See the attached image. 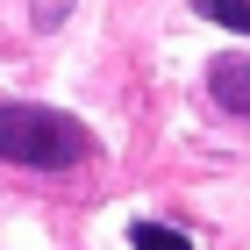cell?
Listing matches in <instances>:
<instances>
[{
	"label": "cell",
	"instance_id": "cell-1",
	"mask_svg": "<svg viewBox=\"0 0 250 250\" xmlns=\"http://www.w3.org/2000/svg\"><path fill=\"white\" fill-rule=\"evenodd\" d=\"M93 157V136L86 122L58 115V107H29V100H7L0 107V165H29V172H72Z\"/></svg>",
	"mask_w": 250,
	"mask_h": 250
},
{
	"label": "cell",
	"instance_id": "cell-2",
	"mask_svg": "<svg viewBox=\"0 0 250 250\" xmlns=\"http://www.w3.org/2000/svg\"><path fill=\"white\" fill-rule=\"evenodd\" d=\"M208 86H214V107H229V115H250V58H214V72H208Z\"/></svg>",
	"mask_w": 250,
	"mask_h": 250
},
{
	"label": "cell",
	"instance_id": "cell-3",
	"mask_svg": "<svg viewBox=\"0 0 250 250\" xmlns=\"http://www.w3.org/2000/svg\"><path fill=\"white\" fill-rule=\"evenodd\" d=\"M193 15L214 21V29H236V36H250V0H193Z\"/></svg>",
	"mask_w": 250,
	"mask_h": 250
},
{
	"label": "cell",
	"instance_id": "cell-4",
	"mask_svg": "<svg viewBox=\"0 0 250 250\" xmlns=\"http://www.w3.org/2000/svg\"><path fill=\"white\" fill-rule=\"evenodd\" d=\"M129 250H193L179 229H165V222H136L129 229Z\"/></svg>",
	"mask_w": 250,
	"mask_h": 250
}]
</instances>
